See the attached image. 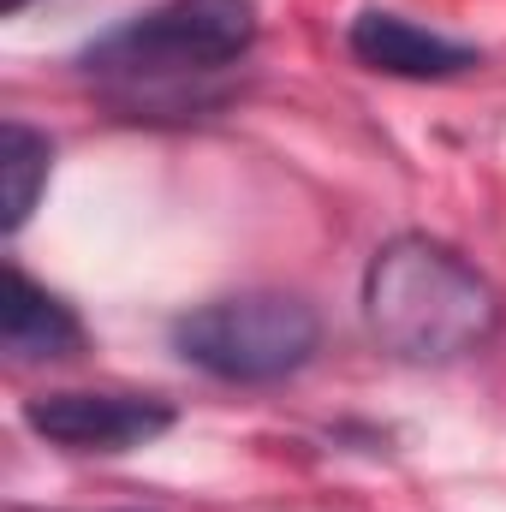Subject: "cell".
<instances>
[{
  "mask_svg": "<svg viewBox=\"0 0 506 512\" xmlns=\"http://www.w3.org/2000/svg\"><path fill=\"white\" fill-rule=\"evenodd\" d=\"M364 322L399 364H459L495 340L501 298L453 245L399 233L364 268Z\"/></svg>",
  "mask_w": 506,
  "mask_h": 512,
  "instance_id": "6da1fadb",
  "label": "cell"
},
{
  "mask_svg": "<svg viewBox=\"0 0 506 512\" xmlns=\"http://www.w3.org/2000/svg\"><path fill=\"white\" fill-rule=\"evenodd\" d=\"M256 42L251 0H161L96 36L78 66L108 84H185L245 60Z\"/></svg>",
  "mask_w": 506,
  "mask_h": 512,
  "instance_id": "7a4b0ae2",
  "label": "cell"
},
{
  "mask_svg": "<svg viewBox=\"0 0 506 512\" xmlns=\"http://www.w3.org/2000/svg\"><path fill=\"white\" fill-rule=\"evenodd\" d=\"M173 346L185 364H197L215 382L256 387L298 376L322 346V322L292 292H239V298H215V304L179 316Z\"/></svg>",
  "mask_w": 506,
  "mask_h": 512,
  "instance_id": "3957f363",
  "label": "cell"
},
{
  "mask_svg": "<svg viewBox=\"0 0 506 512\" xmlns=\"http://www.w3.org/2000/svg\"><path fill=\"white\" fill-rule=\"evenodd\" d=\"M24 429L66 453H131L173 429V405L155 393H36L24 399Z\"/></svg>",
  "mask_w": 506,
  "mask_h": 512,
  "instance_id": "277c9868",
  "label": "cell"
},
{
  "mask_svg": "<svg viewBox=\"0 0 506 512\" xmlns=\"http://www.w3.org/2000/svg\"><path fill=\"white\" fill-rule=\"evenodd\" d=\"M352 54L370 66V72H387V78H417V84H435V78H459V72H471L483 54L471 48V42H453V36H441V30H423V24H411V18H399V12H358L352 18Z\"/></svg>",
  "mask_w": 506,
  "mask_h": 512,
  "instance_id": "5b68a950",
  "label": "cell"
},
{
  "mask_svg": "<svg viewBox=\"0 0 506 512\" xmlns=\"http://www.w3.org/2000/svg\"><path fill=\"white\" fill-rule=\"evenodd\" d=\"M0 346L12 364H54L84 352V322L66 298L36 286L24 268H6L0 280Z\"/></svg>",
  "mask_w": 506,
  "mask_h": 512,
  "instance_id": "8992f818",
  "label": "cell"
},
{
  "mask_svg": "<svg viewBox=\"0 0 506 512\" xmlns=\"http://www.w3.org/2000/svg\"><path fill=\"white\" fill-rule=\"evenodd\" d=\"M48 167H54V143L24 120H6L0 126V227L18 233L48 185Z\"/></svg>",
  "mask_w": 506,
  "mask_h": 512,
  "instance_id": "52a82bcc",
  "label": "cell"
},
{
  "mask_svg": "<svg viewBox=\"0 0 506 512\" xmlns=\"http://www.w3.org/2000/svg\"><path fill=\"white\" fill-rule=\"evenodd\" d=\"M24 6H30V0H0V12H24Z\"/></svg>",
  "mask_w": 506,
  "mask_h": 512,
  "instance_id": "ba28073f",
  "label": "cell"
},
{
  "mask_svg": "<svg viewBox=\"0 0 506 512\" xmlns=\"http://www.w3.org/2000/svg\"><path fill=\"white\" fill-rule=\"evenodd\" d=\"M131 512H143V507H131Z\"/></svg>",
  "mask_w": 506,
  "mask_h": 512,
  "instance_id": "9c48e42d",
  "label": "cell"
}]
</instances>
